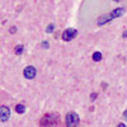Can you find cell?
Returning <instances> with one entry per match:
<instances>
[{
  "mask_svg": "<svg viewBox=\"0 0 127 127\" xmlns=\"http://www.w3.org/2000/svg\"><path fill=\"white\" fill-rule=\"evenodd\" d=\"M66 125L67 126H76L79 125V116L74 112H70L67 113L66 116Z\"/></svg>",
  "mask_w": 127,
  "mask_h": 127,
  "instance_id": "6da1fadb",
  "label": "cell"
},
{
  "mask_svg": "<svg viewBox=\"0 0 127 127\" xmlns=\"http://www.w3.org/2000/svg\"><path fill=\"white\" fill-rule=\"evenodd\" d=\"M75 36H76V31H75V29H66V31L62 33V39H64V41H70V39H72Z\"/></svg>",
  "mask_w": 127,
  "mask_h": 127,
  "instance_id": "7a4b0ae2",
  "label": "cell"
},
{
  "mask_svg": "<svg viewBox=\"0 0 127 127\" xmlns=\"http://www.w3.org/2000/svg\"><path fill=\"white\" fill-rule=\"evenodd\" d=\"M24 76L27 79H33L36 76V69L33 66H28L24 69Z\"/></svg>",
  "mask_w": 127,
  "mask_h": 127,
  "instance_id": "3957f363",
  "label": "cell"
},
{
  "mask_svg": "<svg viewBox=\"0 0 127 127\" xmlns=\"http://www.w3.org/2000/svg\"><path fill=\"white\" fill-rule=\"evenodd\" d=\"M9 117H10V111L6 107H1V108H0V120H1L3 122H5Z\"/></svg>",
  "mask_w": 127,
  "mask_h": 127,
  "instance_id": "277c9868",
  "label": "cell"
},
{
  "mask_svg": "<svg viewBox=\"0 0 127 127\" xmlns=\"http://www.w3.org/2000/svg\"><path fill=\"white\" fill-rule=\"evenodd\" d=\"M122 14H123V9H122V8H118V9L113 10L112 14H111V17H112V18H118V17L122 15Z\"/></svg>",
  "mask_w": 127,
  "mask_h": 127,
  "instance_id": "5b68a950",
  "label": "cell"
},
{
  "mask_svg": "<svg viewBox=\"0 0 127 127\" xmlns=\"http://www.w3.org/2000/svg\"><path fill=\"white\" fill-rule=\"evenodd\" d=\"M15 111L18 112V113H24V111H26V107L23 104H18L17 107H15Z\"/></svg>",
  "mask_w": 127,
  "mask_h": 127,
  "instance_id": "8992f818",
  "label": "cell"
},
{
  "mask_svg": "<svg viewBox=\"0 0 127 127\" xmlns=\"http://www.w3.org/2000/svg\"><path fill=\"white\" fill-rule=\"evenodd\" d=\"M93 60H94V61H100V60H102V54H100V52H94Z\"/></svg>",
  "mask_w": 127,
  "mask_h": 127,
  "instance_id": "52a82bcc",
  "label": "cell"
},
{
  "mask_svg": "<svg viewBox=\"0 0 127 127\" xmlns=\"http://www.w3.org/2000/svg\"><path fill=\"white\" fill-rule=\"evenodd\" d=\"M23 52V46H17L15 47V54H22Z\"/></svg>",
  "mask_w": 127,
  "mask_h": 127,
  "instance_id": "ba28073f",
  "label": "cell"
},
{
  "mask_svg": "<svg viewBox=\"0 0 127 127\" xmlns=\"http://www.w3.org/2000/svg\"><path fill=\"white\" fill-rule=\"evenodd\" d=\"M54 31V26H48V28H47V32H52Z\"/></svg>",
  "mask_w": 127,
  "mask_h": 127,
  "instance_id": "9c48e42d",
  "label": "cell"
},
{
  "mask_svg": "<svg viewBox=\"0 0 127 127\" xmlns=\"http://www.w3.org/2000/svg\"><path fill=\"white\" fill-rule=\"evenodd\" d=\"M116 1H117V0H116Z\"/></svg>",
  "mask_w": 127,
  "mask_h": 127,
  "instance_id": "30bf717a",
  "label": "cell"
}]
</instances>
